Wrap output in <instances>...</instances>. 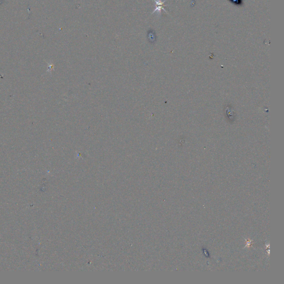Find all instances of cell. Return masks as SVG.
Returning <instances> with one entry per match:
<instances>
[{"mask_svg": "<svg viewBox=\"0 0 284 284\" xmlns=\"http://www.w3.org/2000/svg\"><path fill=\"white\" fill-rule=\"evenodd\" d=\"M154 1H155V3H156V8H155V9L154 10V11H153V12H152V14H153V13H154V12H156V11H158L159 13H160V12H161V10H164L165 12H166L165 9H164V8H163V6H164V3L165 1H163V2H162L161 0H154Z\"/></svg>", "mask_w": 284, "mask_h": 284, "instance_id": "1", "label": "cell"}]
</instances>
